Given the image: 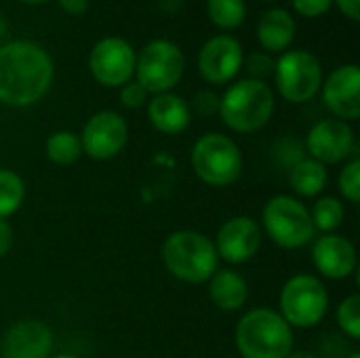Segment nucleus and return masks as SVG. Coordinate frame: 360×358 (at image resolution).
<instances>
[{
  "label": "nucleus",
  "instance_id": "nucleus-2",
  "mask_svg": "<svg viewBox=\"0 0 360 358\" xmlns=\"http://www.w3.org/2000/svg\"><path fill=\"white\" fill-rule=\"evenodd\" d=\"M274 91L255 78H243L234 82L219 97V118L236 133H255L272 118Z\"/></svg>",
  "mask_w": 360,
  "mask_h": 358
},
{
  "label": "nucleus",
  "instance_id": "nucleus-31",
  "mask_svg": "<svg viewBox=\"0 0 360 358\" xmlns=\"http://www.w3.org/2000/svg\"><path fill=\"white\" fill-rule=\"evenodd\" d=\"M192 108L200 116H213L219 112V95L213 91H198L192 101Z\"/></svg>",
  "mask_w": 360,
  "mask_h": 358
},
{
  "label": "nucleus",
  "instance_id": "nucleus-20",
  "mask_svg": "<svg viewBox=\"0 0 360 358\" xmlns=\"http://www.w3.org/2000/svg\"><path fill=\"white\" fill-rule=\"evenodd\" d=\"M209 298L219 310L236 312L249 298L247 281L234 270H217L209 279Z\"/></svg>",
  "mask_w": 360,
  "mask_h": 358
},
{
  "label": "nucleus",
  "instance_id": "nucleus-15",
  "mask_svg": "<svg viewBox=\"0 0 360 358\" xmlns=\"http://www.w3.org/2000/svg\"><path fill=\"white\" fill-rule=\"evenodd\" d=\"M323 89L325 106L340 120H356L360 116V70L359 65L348 63L333 70Z\"/></svg>",
  "mask_w": 360,
  "mask_h": 358
},
{
  "label": "nucleus",
  "instance_id": "nucleus-21",
  "mask_svg": "<svg viewBox=\"0 0 360 358\" xmlns=\"http://www.w3.org/2000/svg\"><path fill=\"white\" fill-rule=\"evenodd\" d=\"M291 188L300 194V196H316L325 190L327 186V169L323 162L314 160V158H304L300 160L291 175H289Z\"/></svg>",
  "mask_w": 360,
  "mask_h": 358
},
{
  "label": "nucleus",
  "instance_id": "nucleus-1",
  "mask_svg": "<svg viewBox=\"0 0 360 358\" xmlns=\"http://www.w3.org/2000/svg\"><path fill=\"white\" fill-rule=\"evenodd\" d=\"M55 76L51 55L34 40H11L0 46V101L25 108L40 101Z\"/></svg>",
  "mask_w": 360,
  "mask_h": 358
},
{
  "label": "nucleus",
  "instance_id": "nucleus-8",
  "mask_svg": "<svg viewBox=\"0 0 360 358\" xmlns=\"http://www.w3.org/2000/svg\"><path fill=\"white\" fill-rule=\"evenodd\" d=\"M329 310V293L316 276L297 274L289 279L281 291V317L293 329H310L319 325Z\"/></svg>",
  "mask_w": 360,
  "mask_h": 358
},
{
  "label": "nucleus",
  "instance_id": "nucleus-40",
  "mask_svg": "<svg viewBox=\"0 0 360 358\" xmlns=\"http://www.w3.org/2000/svg\"><path fill=\"white\" fill-rule=\"evenodd\" d=\"M264 2H272V0H264Z\"/></svg>",
  "mask_w": 360,
  "mask_h": 358
},
{
  "label": "nucleus",
  "instance_id": "nucleus-26",
  "mask_svg": "<svg viewBox=\"0 0 360 358\" xmlns=\"http://www.w3.org/2000/svg\"><path fill=\"white\" fill-rule=\"evenodd\" d=\"M338 325L352 340H360V298L350 295L338 308Z\"/></svg>",
  "mask_w": 360,
  "mask_h": 358
},
{
  "label": "nucleus",
  "instance_id": "nucleus-36",
  "mask_svg": "<svg viewBox=\"0 0 360 358\" xmlns=\"http://www.w3.org/2000/svg\"><path fill=\"white\" fill-rule=\"evenodd\" d=\"M4 34H6V23H4V19L0 17V38H2Z\"/></svg>",
  "mask_w": 360,
  "mask_h": 358
},
{
  "label": "nucleus",
  "instance_id": "nucleus-10",
  "mask_svg": "<svg viewBox=\"0 0 360 358\" xmlns=\"http://www.w3.org/2000/svg\"><path fill=\"white\" fill-rule=\"evenodd\" d=\"M137 53L120 36H105L91 49L89 70L93 78L103 87H122L131 82L135 74Z\"/></svg>",
  "mask_w": 360,
  "mask_h": 358
},
{
  "label": "nucleus",
  "instance_id": "nucleus-7",
  "mask_svg": "<svg viewBox=\"0 0 360 358\" xmlns=\"http://www.w3.org/2000/svg\"><path fill=\"white\" fill-rule=\"evenodd\" d=\"M264 228L283 249L306 247L314 238V224L304 203L293 196H272L264 207Z\"/></svg>",
  "mask_w": 360,
  "mask_h": 358
},
{
  "label": "nucleus",
  "instance_id": "nucleus-19",
  "mask_svg": "<svg viewBox=\"0 0 360 358\" xmlns=\"http://www.w3.org/2000/svg\"><path fill=\"white\" fill-rule=\"evenodd\" d=\"M295 30L293 15L281 6L268 8L257 21V38L268 53H285L295 38Z\"/></svg>",
  "mask_w": 360,
  "mask_h": 358
},
{
  "label": "nucleus",
  "instance_id": "nucleus-38",
  "mask_svg": "<svg viewBox=\"0 0 360 358\" xmlns=\"http://www.w3.org/2000/svg\"><path fill=\"white\" fill-rule=\"evenodd\" d=\"M49 358H80V357H74V354H57V357H49Z\"/></svg>",
  "mask_w": 360,
  "mask_h": 358
},
{
  "label": "nucleus",
  "instance_id": "nucleus-17",
  "mask_svg": "<svg viewBox=\"0 0 360 358\" xmlns=\"http://www.w3.org/2000/svg\"><path fill=\"white\" fill-rule=\"evenodd\" d=\"M312 260H314L316 270L331 281L348 279L356 270L354 245L346 236L333 234V232L316 238L312 247Z\"/></svg>",
  "mask_w": 360,
  "mask_h": 358
},
{
  "label": "nucleus",
  "instance_id": "nucleus-3",
  "mask_svg": "<svg viewBox=\"0 0 360 358\" xmlns=\"http://www.w3.org/2000/svg\"><path fill=\"white\" fill-rule=\"evenodd\" d=\"M234 340L243 358H287L293 350V329L268 308L247 312L236 325Z\"/></svg>",
  "mask_w": 360,
  "mask_h": 358
},
{
  "label": "nucleus",
  "instance_id": "nucleus-9",
  "mask_svg": "<svg viewBox=\"0 0 360 358\" xmlns=\"http://www.w3.org/2000/svg\"><path fill=\"white\" fill-rule=\"evenodd\" d=\"M276 89L291 103L310 101L323 87L321 61L302 49L285 51L274 65Z\"/></svg>",
  "mask_w": 360,
  "mask_h": 358
},
{
  "label": "nucleus",
  "instance_id": "nucleus-39",
  "mask_svg": "<svg viewBox=\"0 0 360 358\" xmlns=\"http://www.w3.org/2000/svg\"><path fill=\"white\" fill-rule=\"evenodd\" d=\"M348 358H360V354H359V352H354V354H350Z\"/></svg>",
  "mask_w": 360,
  "mask_h": 358
},
{
  "label": "nucleus",
  "instance_id": "nucleus-5",
  "mask_svg": "<svg viewBox=\"0 0 360 358\" xmlns=\"http://www.w3.org/2000/svg\"><path fill=\"white\" fill-rule=\"evenodd\" d=\"M190 160L194 173L215 188L234 184L243 173V154L238 146L221 133L202 135L194 143Z\"/></svg>",
  "mask_w": 360,
  "mask_h": 358
},
{
  "label": "nucleus",
  "instance_id": "nucleus-27",
  "mask_svg": "<svg viewBox=\"0 0 360 358\" xmlns=\"http://www.w3.org/2000/svg\"><path fill=\"white\" fill-rule=\"evenodd\" d=\"M338 186H340V192L344 194V198H348L352 205H359L360 203V160L359 158H352L340 173V179H338Z\"/></svg>",
  "mask_w": 360,
  "mask_h": 358
},
{
  "label": "nucleus",
  "instance_id": "nucleus-13",
  "mask_svg": "<svg viewBox=\"0 0 360 358\" xmlns=\"http://www.w3.org/2000/svg\"><path fill=\"white\" fill-rule=\"evenodd\" d=\"M213 245L221 260L230 264H245L257 255L262 247V230L253 217L238 215L219 228Z\"/></svg>",
  "mask_w": 360,
  "mask_h": 358
},
{
  "label": "nucleus",
  "instance_id": "nucleus-24",
  "mask_svg": "<svg viewBox=\"0 0 360 358\" xmlns=\"http://www.w3.org/2000/svg\"><path fill=\"white\" fill-rule=\"evenodd\" d=\"M25 198L23 179L8 169H0V219L11 217L19 211Z\"/></svg>",
  "mask_w": 360,
  "mask_h": 358
},
{
  "label": "nucleus",
  "instance_id": "nucleus-18",
  "mask_svg": "<svg viewBox=\"0 0 360 358\" xmlns=\"http://www.w3.org/2000/svg\"><path fill=\"white\" fill-rule=\"evenodd\" d=\"M148 118L152 127L165 135H179L190 127L192 110L186 99L175 93H158L148 103Z\"/></svg>",
  "mask_w": 360,
  "mask_h": 358
},
{
  "label": "nucleus",
  "instance_id": "nucleus-25",
  "mask_svg": "<svg viewBox=\"0 0 360 358\" xmlns=\"http://www.w3.org/2000/svg\"><path fill=\"white\" fill-rule=\"evenodd\" d=\"M344 203L335 196H325L321 200H316V205L312 207V224L314 230H321L325 234H331L333 230H338L344 222Z\"/></svg>",
  "mask_w": 360,
  "mask_h": 358
},
{
  "label": "nucleus",
  "instance_id": "nucleus-4",
  "mask_svg": "<svg viewBox=\"0 0 360 358\" xmlns=\"http://www.w3.org/2000/svg\"><path fill=\"white\" fill-rule=\"evenodd\" d=\"M162 260L175 279L192 285L207 283L219 264L213 241L192 230L173 232L162 245Z\"/></svg>",
  "mask_w": 360,
  "mask_h": 358
},
{
  "label": "nucleus",
  "instance_id": "nucleus-34",
  "mask_svg": "<svg viewBox=\"0 0 360 358\" xmlns=\"http://www.w3.org/2000/svg\"><path fill=\"white\" fill-rule=\"evenodd\" d=\"M91 0H59V6L68 13V15H82L89 8Z\"/></svg>",
  "mask_w": 360,
  "mask_h": 358
},
{
  "label": "nucleus",
  "instance_id": "nucleus-6",
  "mask_svg": "<svg viewBox=\"0 0 360 358\" xmlns=\"http://www.w3.org/2000/svg\"><path fill=\"white\" fill-rule=\"evenodd\" d=\"M186 57L181 49L169 38L150 40L135 61L137 82L148 93H169L184 76Z\"/></svg>",
  "mask_w": 360,
  "mask_h": 358
},
{
  "label": "nucleus",
  "instance_id": "nucleus-30",
  "mask_svg": "<svg viewBox=\"0 0 360 358\" xmlns=\"http://www.w3.org/2000/svg\"><path fill=\"white\" fill-rule=\"evenodd\" d=\"M291 4L297 15L314 19L325 15L333 6V0H291Z\"/></svg>",
  "mask_w": 360,
  "mask_h": 358
},
{
  "label": "nucleus",
  "instance_id": "nucleus-35",
  "mask_svg": "<svg viewBox=\"0 0 360 358\" xmlns=\"http://www.w3.org/2000/svg\"><path fill=\"white\" fill-rule=\"evenodd\" d=\"M287 358H316L314 354H310V352H291Z\"/></svg>",
  "mask_w": 360,
  "mask_h": 358
},
{
  "label": "nucleus",
  "instance_id": "nucleus-16",
  "mask_svg": "<svg viewBox=\"0 0 360 358\" xmlns=\"http://www.w3.org/2000/svg\"><path fill=\"white\" fill-rule=\"evenodd\" d=\"M53 352V333L40 321L15 323L0 342L2 358H49Z\"/></svg>",
  "mask_w": 360,
  "mask_h": 358
},
{
  "label": "nucleus",
  "instance_id": "nucleus-29",
  "mask_svg": "<svg viewBox=\"0 0 360 358\" xmlns=\"http://www.w3.org/2000/svg\"><path fill=\"white\" fill-rule=\"evenodd\" d=\"M146 99H148V91H146L137 80H135V82L122 84V89H120V103H122L124 108L137 110V108H141V106L146 103Z\"/></svg>",
  "mask_w": 360,
  "mask_h": 358
},
{
  "label": "nucleus",
  "instance_id": "nucleus-33",
  "mask_svg": "<svg viewBox=\"0 0 360 358\" xmlns=\"http://www.w3.org/2000/svg\"><path fill=\"white\" fill-rule=\"evenodd\" d=\"M338 6H340V11L348 17V19H352V21H359L360 19V0H333Z\"/></svg>",
  "mask_w": 360,
  "mask_h": 358
},
{
  "label": "nucleus",
  "instance_id": "nucleus-37",
  "mask_svg": "<svg viewBox=\"0 0 360 358\" xmlns=\"http://www.w3.org/2000/svg\"><path fill=\"white\" fill-rule=\"evenodd\" d=\"M21 2H25V4H44L49 0H21Z\"/></svg>",
  "mask_w": 360,
  "mask_h": 358
},
{
  "label": "nucleus",
  "instance_id": "nucleus-23",
  "mask_svg": "<svg viewBox=\"0 0 360 358\" xmlns=\"http://www.w3.org/2000/svg\"><path fill=\"white\" fill-rule=\"evenodd\" d=\"M209 19L221 30H236L247 19L245 0H207Z\"/></svg>",
  "mask_w": 360,
  "mask_h": 358
},
{
  "label": "nucleus",
  "instance_id": "nucleus-11",
  "mask_svg": "<svg viewBox=\"0 0 360 358\" xmlns=\"http://www.w3.org/2000/svg\"><path fill=\"white\" fill-rule=\"evenodd\" d=\"M129 124L127 120L112 110L93 114L80 135L82 152L95 160H110L127 146Z\"/></svg>",
  "mask_w": 360,
  "mask_h": 358
},
{
  "label": "nucleus",
  "instance_id": "nucleus-14",
  "mask_svg": "<svg viewBox=\"0 0 360 358\" xmlns=\"http://www.w3.org/2000/svg\"><path fill=\"white\" fill-rule=\"evenodd\" d=\"M306 146L314 160L323 165H335L352 154L354 131L346 120L325 118L310 129Z\"/></svg>",
  "mask_w": 360,
  "mask_h": 358
},
{
  "label": "nucleus",
  "instance_id": "nucleus-22",
  "mask_svg": "<svg viewBox=\"0 0 360 358\" xmlns=\"http://www.w3.org/2000/svg\"><path fill=\"white\" fill-rule=\"evenodd\" d=\"M46 156L55 165H72L82 156V143L76 133L70 131H57L49 135L46 139Z\"/></svg>",
  "mask_w": 360,
  "mask_h": 358
},
{
  "label": "nucleus",
  "instance_id": "nucleus-12",
  "mask_svg": "<svg viewBox=\"0 0 360 358\" xmlns=\"http://www.w3.org/2000/svg\"><path fill=\"white\" fill-rule=\"evenodd\" d=\"M243 61V44L230 34H219L202 44L198 53V72L211 84H226L236 78Z\"/></svg>",
  "mask_w": 360,
  "mask_h": 358
},
{
  "label": "nucleus",
  "instance_id": "nucleus-32",
  "mask_svg": "<svg viewBox=\"0 0 360 358\" xmlns=\"http://www.w3.org/2000/svg\"><path fill=\"white\" fill-rule=\"evenodd\" d=\"M13 247V228L6 219H0V257H4Z\"/></svg>",
  "mask_w": 360,
  "mask_h": 358
},
{
  "label": "nucleus",
  "instance_id": "nucleus-28",
  "mask_svg": "<svg viewBox=\"0 0 360 358\" xmlns=\"http://www.w3.org/2000/svg\"><path fill=\"white\" fill-rule=\"evenodd\" d=\"M274 65H276V61L268 53H251L245 61L247 72L255 80H264L266 76L274 74Z\"/></svg>",
  "mask_w": 360,
  "mask_h": 358
}]
</instances>
